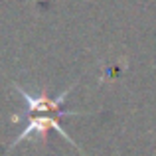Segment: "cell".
Masks as SVG:
<instances>
[{
    "instance_id": "cell-1",
    "label": "cell",
    "mask_w": 156,
    "mask_h": 156,
    "mask_svg": "<svg viewBox=\"0 0 156 156\" xmlns=\"http://www.w3.org/2000/svg\"><path fill=\"white\" fill-rule=\"evenodd\" d=\"M73 87H75V85H71L69 89H65L59 97H50L46 91L32 93V91H28V89L20 87V85L16 83V89H18L20 97H22L24 109H22L20 115H14L12 121L20 122L24 129H22V133L16 136V140L10 144V148H14L16 144L24 142L28 136H34V134H38V136H46L50 129L55 130V133H59L71 146L79 148V146L75 144V140H71V136L61 129V122H59V117H83V115H89V113L65 111L63 109V103H65V99L69 97V93H71Z\"/></svg>"
}]
</instances>
